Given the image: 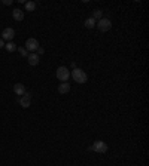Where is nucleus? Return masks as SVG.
Wrapping results in <instances>:
<instances>
[{
	"label": "nucleus",
	"instance_id": "nucleus-9",
	"mask_svg": "<svg viewBox=\"0 0 149 166\" xmlns=\"http://www.w3.org/2000/svg\"><path fill=\"white\" fill-rule=\"evenodd\" d=\"M57 91H58V93H61V95L69 93V91H70V83H67V82H63V83H60V85H58V87H57Z\"/></svg>",
	"mask_w": 149,
	"mask_h": 166
},
{
	"label": "nucleus",
	"instance_id": "nucleus-3",
	"mask_svg": "<svg viewBox=\"0 0 149 166\" xmlns=\"http://www.w3.org/2000/svg\"><path fill=\"white\" fill-rule=\"evenodd\" d=\"M95 27H97L100 31H109V30L112 28V21L109 20V18H104V16H103L102 20L97 21Z\"/></svg>",
	"mask_w": 149,
	"mask_h": 166
},
{
	"label": "nucleus",
	"instance_id": "nucleus-7",
	"mask_svg": "<svg viewBox=\"0 0 149 166\" xmlns=\"http://www.w3.org/2000/svg\"><path fill=\"white\" fill-rule=\"evenodd\" d=\"M15 37V30L14 28H11V27H7L5 28L3 31H2V40H6V42H12Z\"/></svg>",
	"mask_w": 149,
	"mask_h": 166
},
{
	"label": "nucleus",
	"instance_id": "nucleus-14",
	"mask_svg": "<svg viewBox=\"0 0 149 166\" xmlns=\"http://www.w3.org/2000/svg\"><path fill=\"white\" fill-rule=\"evenodd\" d=\"M95 24H97V21H94L93 18H87V20H85V22H84V25L87 27V28H94Z\"/></svg>",
	"mask_w": 149,
	"mask_h": 166
},
{
	"label": "nucleus",
	"instance_id": "nucleus-13",
	"mask_svg": "<svg viewBox=\"0 0 149 166\" xmlns=\"http://www.w3.org/2000/svg\"><path fill=\"white\" fill-rule=\"evenodd\" d=\"M94 21H99L103 18V12L100 11V9H95V11H93V16H91Z\"/></svg>",
	"mask_w": 149,
	"mask_h": 166
},
{
	"label": "nucleus",
	"instance_id": "nucleus-8",
	"mask_svg": "<svg viewBox=\"0 0 149 166\" xmlns=\"http://www.w3.org/2000/svg\"><path fill=\"white\" fill-rule=\"evenodd\" d=\"M27 61H28V64L30 65H37L39 64V61H41V58H39V55L36 52H31V53H28V56H27Z\"/></svg>",
	"mask_w": 149,
	"mask_h": 166
},
{
	"label": "nucleus",
	"instance_id": "nucleus-18",
	"mask_svg": "<svg viewBox=\"0 0 149 166\" xmlns=\"http://www.w3.org/2000/svg\"><path fill=\"white\" fill-rule=\"evenodd\" d=\"M2 3H3V5H12V0H3V2H2Z\"/></svg>",
	"mask_w": 149,
	"mask_h": 166
},
{
	"label": "nucleus",
	"instance_id": "nucleus-10",
	"mask_svg": "<svg viewBox=\"0 0 149 166\" xmlns=\"http://www.w3.org/2000/svg\"><path fill=\"white\" fill-rule=\"evenodd\" d=\"M14 92L17 93V95L22 96V95L26 93V86H24L22 83H15L14 85Z\"/></svg>",
	"mask_w": 149,
	"mask_h": 166
},
{
	"label": "nucleus",
	"instance_id": "nucleus-12",
	"mask_svg": "<svg viewBox=\"0 0 149 166\" xmlns=\"http://www.w3.org/2000/svg\"><path fill=\"white\" fill-rule=\"evenodd\" d=\"M17 45H15L14 42H7V43H5V49H6L7 52L11 53V52H15V51H17Z\"/></svg>",
	"mask_w": 149,
	"mask_h": 166
},
{
	"label": "nucleus",
	"instance_id": "nucleus-2",
	"mask_svg": "<svg viewBox=\"0 0 149 166\" xmlns=\"http://www.w3.org/2000/svg\"><path fill=\"white\" fill-rule=\"evenodd\" d=\"M57 79L60 80L61 83L63 82H69V77H70V71H69V68L67 67H64V65H61L57 68Z\"/></svg>",
	"mask_w": 149,
	"mask_h": 166
},
{
	"label": "nucleus",
	"instance_id": "nucleus-16",
	"mask_svg": "<svg viewBox=\"0 0 149 166\" xmlns=\"http://www.w3.org/2000/svg\"><path fill=\"white\" fill-rule=\"evenodd\" d=\"M17 51L21 53V56H26V58L28 56V52H27V49H26V47H17Z\"/></svg>",
	"mask_w": 149,
	"mask_h": 166
},
{
	"label": "nucleus",
	"instance_id": "nucleus-15",
	"mask_svg": "<svg viewBox=\"0 0 149 166\" xmlns=\"http://www.w3.org/2000/svg\"><path fill=\"white\" fill-rule=\"evenodd\" d=\"M34 9H36V3H34L33 0L26 2V11H27V12H33Z\"/></svg>",
	"mask_w": 149,
	"mask_h": 166
},
{
	"label": "nucleus",
	"instance_id": "nucleus-6",
	"mask_svg": "<svg viewBox=\"0 0 149 166\" xmlns=\"http://www.w3.org/2000/svg\"><path fill=\"white\" fill-rule=\"evenodd\" d=\"M26 49H27V52L28 53H31V52H36L37 51V47H39V42L36 39H27V42H26Z\"/></svg>",
	"mask_w": 149,
	"mask_h": 166
},
{
	"label": "nucleus",
	"instance_id": "nucleus-4",
	"mask_svg": "<svg viewBox=\"0 0 149 166\" xmlns=\"http://www.w3.org/2000/svg\"><path fill=\"white\" fill-rule=\"evenodd\" d=\"M89 150H93L95 153H100V154H104L108 151V144L104 141H95L93 147H89Z\"/></svg>",
	"mask_w": 149,
	"mask_h": 166
},
{
	"label": "nucleus",
	"instance_id": "nucleus-17",
	"mask_svg": "<svg viewBox=\"0 0 149 166\" xmlns=\"http://www.w3.org/2000/svg\"><path fill=\"white\" fill-rule=\"evenodd\" d=\"M36 53H37V55H39V56H41V55H43V53H45V49H43V47H37V51H36Z\"/></svg>",
	"mask_w": 149,
	"mask_h": 166
},
{
	"label": "nucleus",
	"instance_id": "nucleus-19",
	"mask_svg": "<svg viewBox=\"0 0 149 166\" xmlns=\"http://www.w3.org/2000/svg\"><path fill=\"white\" fill-rule=\"evenodd\" d=\"M2 47H5V40L0 39V49H2Z\"/></svg>",
	"mask_w": 149,
	"mask_h": 166
},
{
	"label": "nucleus",
	"instance_id": "nucleus-5",
	"mask_svg": "<svg viewBox=\"0 0 149 166\" xmlns=\"http://www.w3.org/2000/svg\"><path fill=\"white\" fill-rule=\"evenodd\" d=\"M31 96H33V93L27 92V91H26V93H24L22 96H20L18 101H20V104L22 108H28V107H30V104H31Z\"/></svg>",
	"mask_w": 149,
	"mask_h": 166
},
{
	"label": "nucleus",
	"instance_id": "nucleus-1",
	"mask_svg": "<svg viewBox=\"0 0 149 166\" xmlns=\"http://www.w3.org/2000/svg\"><path fill=\"white\" fill-rule=\"evenodd\" d=\"M70 77L76 82V83H79V85H84V83H87V80H88V76L87 73L81 70V68H74L73 71H70Z\"/></svg>",
	"mask_w": 149,
	"mask_h": 166
},
{
	"label": "nucleus",
	"instance_id": "nucleus-11",
	"mask_svg": "<svg viewBox=\"0 0 149 166\" xmlns=\"http://www.w3.org/2000/svg\"><path fill=\"white\" fill-rule=\"evenodd\" d=\"M12 16H14L15 21H22L24 20V12L21 9H14L12 11Z\"/></svg>",
	"mask_w": 149,
	"mask_h": 166
}]
</instances>
